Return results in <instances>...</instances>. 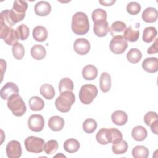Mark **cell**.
Returning a JSON list of instances; mask_svg holds the SVG:
<instances>
[{
    "mask_svg": "<svg viewBox=\"0 0 158 158\" xmlns=\"http://www.w3.org/2000/svg\"><path fill=\"white\" fill-rule=\"evenodd\" d=\"M71 27L72 31L78 35H83L89 29V22L87 15L83 12H77L72 19Z\"/></svg>",
    "mask_w": 158,
    "mask_h": 158,
    "instance_id": "obj_1",
    "label": "cell"
},
{
    "mask_svg": "<svg viewBox=\"0 0 158 158\" xmlns=\"http://www.w3.org/2000/svg\"><path fill=\"white\" fill-rule=\"evenodd\" d=\"M75 101V96L72 91H64L61 93L55 101L57 109L63 113L68 112L71 106Z\"/></svg>",
    "mask_w": 158,
    "mask_h": 158,
    "instance_id": "obj_2",
    "label": "cell"
},
{
    "mask_svg": "<svg viewBox=\"0 0 158 158\" xmlns=\"http://www.w3.org/2000/svg\"><path fill=\"white\" fill-rule=\"evenodd\" d=\"M7 105L13 115L16 117L22 116L27 110L25 103L19 94L10 96L7 99Z\"/></svg>",
    "mask_w": 158,
    "mask_h": 158,
    "instance_id": "obj_3",
    "label": "cell"
},
{
    "mask_svg": "<svg viewBox=\"0 0 158 158\" xmlns=\"http://www.w3.org/2000/svg\"><path fill=\"white\" fill-rule=\"evenodd\" d=\"M98 94L97 87L92 84L83 85L79 91V98L84 104H91Z\"/></svg>",
    "mask_w": 158,
    "mask_h": 158,
    "instance_id": "obj_4",
    "label": "cell"
},
{
    "mask_svg": "<svg viewBox=\"0 0 158 158\" xmlns=\"http://www.w3.org/2000/svg\"><path fill=\"white\" fill-rule=\"evenodd\" d=\"M44 140L41 138L30 136L24 141L25 149L27 151L33 153H41L44 150Z\"/></svg>",
    "mask_w": 158,
    "mask_h": 158,
    "instance_id": "obj_5",
    "label": "cell"
},
{
    "mask_svg": "<svg viewBox=\"0 0 158 158\" xmlns=\"http://www.w3.org/2000/svg\"><path fill=\"white\" fill-rule=\"evenodd\" d=\"M0 38L9 45L13 46L19 40L17 32L12 27L0 26Z\"/></svg>",
    "mask_w": 158,
    "mask_h": 158,
    "instance_id": "obj_6",
    "label": "cell"
},
{
    "mask_svg": "<svg viewBox=\"0 0 158 158\" xmlns=\"http://www.w3.org/2000/svg\"><path fill=\"white\" fill-rule=\"evenodd\" d=\"M128 46L127 41L123 36H116L113 37L109 44L110 51L115 54H122Z\"/></svg>",
    "mask_w": 158,
    "mask_h": 158,
    "instance_id": "obj_7",
    "label": "cell"
},
{
    "mask_svg": "<svg viewBox=\"0 0 158 158\" xmlns=\"http://www.w3.org/2000/svg\"><path fill=\"white\" fill-rule=\"evenodd\" d=\"M28 127L33 131L40 132L44 127V119L40 114H33L28 120Z\"/></svg>",
    "mask_w": 158,
    "mask_h": 158,
    "instance_id": "obj_8",
    "label": "cell"
},
{
    "mask_svg": "<svg viewBox=\"0 0 158 158\" xmlns=\"http://www.w3.org/2000/svg\"><path fill=\"white\" fill-rule=\"evenodd\" d=\"M6 154L9 158H18L22 156V150L20 143L16 140H12L6 146Z\"/></svg>",
    "mask_w": 158,
    "mask_h": 158,
    "instance_id": "obj_9",
    "label": "cell"
},
{
    "mask_svg": "<svg viewBox=\"0 0 158 158\" xmlns=\"http://www.w3.org/2000/svg\"><path fill=\"white\" fill-rule=\"evenodd\" d=\"M90 43L85 38H78L73 43L74 51L79 55H85L90 50Z\"/></svg>",
    "mask_w": 158,
    "mask_h": 158,
    "instance_id": "obj_10",
    "label": "cell"
},
{
    "mask_svg": "<svg viewBox=\"0 0 158 158\" xmlns=\"http://www.w3.org/2000/svg\"><path fill=\"white\" fill-rule=\"evenodd\" d=\"M19 93V88L16 84L12 82L6 83L1 88L0 96L3 100L8 99V98L12 94Z\"/></svg>",
    "mask_w": 158,
    "mask_h": 158,
    "instance_id": "obj_11",
    "label": "cell"
},
{
    "mask_svg": "<svg viewBox=\"0 0 158 158\" xmlns=\"http://www.w3.org/2000/svg\"><path fill=\"white\" fill-rule=\"evenodd\" d=\"M28 8V4L26 1L16 0L14 1L13 7L10 11L15 15L24 19L25 17V12Z\"/></svg>",
    "mask_w": 158,
    "mask_h": 158,
    "instance_id": "obj_12",
    "label": "cell"
},
{
    "mask_svg": "<svg viewBox=\"0 0 158 158\" xmlns=\"http://www.w3.org/2000/svg\"><path fill=\"white\" fill-rule=\"evenodd\" d=\"M97 142L102 145H106L110 143L112 141L111 132L110 128H101L96 135Z\"/></svg>",
    "mask_w": 158,
    "mask_h": 158,
    "instance_id": "obj_13",
    "label": "cell"
},
{
    "mask_svg": "<svg viewBox=\"0 0 158 158\" xmlns=\"http://www.w3.org/2000/svg\"><path fill=\"white\" fill-rule=\"evenodd\" d=\"M34 10L38 16H46L51 12V6L48 2L41 1L35 5Z\"/></svg>",
    "mask_w": 158,
    "mask_h": 158,
    "instance_id": "obj_14",
    "label": "cell"
},
{
    "mask_svg": "<svg viewBox=\"0 0 158 158\" xmlns=\"http://www.w3.org/2000/svg\"><path fill=\"white\" fill-rule=\"evenodd\" d=\"M143 69L149 73H155L158 70V59L157 57L146 58L142 63Z\"/></svg>",
    "mask_w": 158,
    "mask_h": 158,
    "instance_id": "obj_15",
    "label": "cell"
},
{
    "mask_svg": "<svg viewBox=\"0 0 158 158\" xmlns=\"http://www.w3.org/2000/svg\"><path fill=\"white\" fill-rule=\"evenodd\" d=\"M64 118L58 115L52 116L48 120V127L54 131H60L64 128Z\"/></svg>",
    "mask_w": 158,
    "mask_h": 158,
    "instance_id": "obj_16",
    "label": "cell"
},
{
    "mask_svg": "<svg viewBox=\"0 0 158 158\" xmlns=\"http://www.w3.org/2000/svg\"><path fill=\"white\" fill-rule=\"evenodd\" d=\"M109 31V27L107 20L94 23L93 31L99 37L105 36Z\"/></svg>",
    "mask_w": 158,
    "mask_h": 158,
    "instance_id": "obj_17",
    "label": "cell"
},
{
    "mask_svg": "<svg viewBox=\"0 0 158 158\" xmlns=\"http://www.w3.org/2000/svg\"><path fill=\"white\" fill-rule=\"evenodd\" d=\"M158 12L156 8L149 7L146 8L142 13V19L147 23L155 22L157 19Z\"/></svg>",
    "mask_w": 158,
    "mask_h": 158,
    "instance_id": "obj_18",
    "label": "cell"
},
{
    "mask_svg": "<svg viewBox=\"0 0 158 158\" xmlns=\"http://www.w3.org/2000/svg\"><path fill=\"white\" fill-rule=\"evenodd\" d=\"M111 119L115 125L122 126L127 122L128 115L125 112L118 110L112 113L111 115Z\"/></svg>",
    "mask_w": 158,
    "mask_h": 158,
    "instance_id": "obj_19",
    "label": "cell"
},
{
    "mask_svg": "<svg viewBox=\"0 0 158 158\" xmlns=\"http://www.w3.org/2000/svg\"><path fill=\"white\" fill-rule=\"evenodd\" d=\"M127 28L126 24L122 21H115L112 23L109 31L110 35L114 37L116 36H122Z\"/></svg>",
    "mask_w": 158,
    "mask_h": 158,
    "instance_id": "obj_20",
    "label": "cell"
},
{
    "mask_svg": "<svg viewBox=\"0 0 158 158\" xmlns=\"http://www.w3.org/2000/svg\"><path fill=\"white\" fill-rule=\"evenodd\" d=\"M48 30L47 29L41 25L36 26L33 30L32 35L33 38L38 42L44 41L48 38Z\"/></svg>",
    "mask_w": 158,
    "mask_h": 158,
    "instance_id": "obj_21",
    "label": "cell"
},
{
    "mask_svg": "<svg viewBox=\"0 0 158 158\" xmlns=\"http://www.w3.org/2000/svg\"><path fill=\"white\" fill-rule=\"evenodd\" d=\"M147 135V130L141 125L136 126L132 129L131 136L135 141H142L146 138Z\"/></svg>",
    "mask_w": 158,
    "mask_h": 158,
    "instance_id": "obj_22",
    "label": "cell"
},
{
    "mask_svg": "<svg viewBox=\"0 0 158 158\" xmlns=\"http://www.w3.org/2000/svg\"><path fill=\"white\" fill-rule=\"evenodd\" d=\"M99 87L104 93L108 92L111 88V77L107 72H102L99 79Z\"/></svg>",
    "mask_w": 158,
    "mask_h": 158,
    "instance_id": "obj_23",
    "label": "cell"
},
{
    "mask_svg": "<svg viewBox=\"0 0 158 158\" xmlns=\"http://www.w3.org/2000/svg\"><path fill=\"white\" fill-rule=\"evenodd\" d=\"M98 75V69L93 65H87L82 70V76L86 80H94Z\"/></svg>",
    "mask_w": 158,
    "mask_h": 158,
    "instance_id": "obj_24",
    "label": "cell"
},
{
    "mask_svg": "<svg viewBox=\"0 0 158 158\" xmlns=\"http://www.w3.org/2000/svg\"><path fill=\"white\" fill-rule=\"evenodd\" d=\"M32 57L36 60H41L46 55V51L44 47L41 44H35L32 46L30 51Z\"/></svg>",
    "mask_w": 158,
    "mask_h": 158,
    "instance_id": "obj_25",
    "label": "cell"
},
{
    "mask_svg": "<svg viewBox=\"0 0 158 158\" xmlns=\"http://www.w3.org/2000/svg\"><path fill=\"white\" fill-rule=\"evenodd\" d=\"M80 146L79 141L74 138H69L64 143V149L69 153H74L78 151Z\"/></svg>",
    "mask_w": 158,
    "mask_h": 158,
    "instance_id": "obj_26",
    "label": "cell"
},
{
    "mask_svg": "<svg viewBox=\"0 0 158 158\" xmlns=\"http://www.w3.org/2000/svg\"><path fill=\"white\" fill-rule=\"evenodd\" d=\"M30 108L33 111H40L44 107V101L40 97L35 96H32L28 101Z\"/></svg>",
    "mask_w": 158,
    "mask_h": 158,
    "instance_id": "obj_27",
    "label": "cell"
},
{
    "mask_svg": "<svg viewBox=\"0 0 158 158\" xmlns=\"http://www.w3.org/2000/svg\"><path fill=\"white\" fill-rule=\"evenodd\" d=\"M40 94L46 99H51L55 96V90L53 86L48 83L42 85L40 89Z\"/></svg>",
    "mask_w": 158,
    "mask_h": 158,
    "instance_id": "obj_28",
    "label": "cell"
},
{
    "mask_svg": "<svg viewBox=\"0 0 158 158\" xmlns=\"http://www.w3.org/2000/svg\"><path fill=\"white\" fill-rule=\"evenodd\" d=\"M157 30L154 27H148L144 28L143 33V40L145 43H151L156 37Z\"/></svg>",
    "mask_w": 158,
    "mask_h": 158,
    "instance_id": "obj_29",
    "label": "cell"
},
{
    "mask_svg": "<svg viewBox=\"0 0 158 158\" xmlns=\"http://www.w3.org/2000/svg\"><path fill=\"white\" fill-rule=\"evenodd\" d=\"M142 57V54L139 49L137 48H131L127 54V60L132 64L139 62Z\"/></svg>",
    "mask_w": 158,
    "mask_h": 158,
    "instance_id": "obj_30",
    "label": "cell"
},
{
    "mask_svg": "<svg viewBox=\"0 0 158 158\" xmlns=\"http://www.w3.org/2000/svg\"><path fill=\"white\" fill-rule=\"evenodd\" d=\"M139 36V32L138 30H134L131 26L126 28L123 37L124 38L130 42H135L136 41Z\"/></svg>",
    "mask_w": 158,
    "mask_h": 158,
    "instance_id": "obj_31",
    "label": "cell"
},
{
    "mask_svg": "<svg viewBox=\"0 0 158 158\" xmlns=\"http://www.w3.org/2000/svg\"><path fill=\"white\" fill-rule=\"evenodd\" d=\"M73 88V83L69 78H63L59 81V90L60 93L64 91H72Z\"/></svg>",
    "mask_w": 158,
    "mask_h": 158,
    "instance_id": "obj_32",
    "label": "cell"
},
{
    "mask_svg": "<svg viewBox=\"0 0 158 158\" xmlns=\"http://www.w3.org/2000/svg\"><path fill=\"white\" fill-rule=\"evenodd\" d=\"M148 149L141 145L135 146L132 150V156L135 158H147L149 156Z\"/></svg>",
    "mask_w": 158,
    "mask_h": 158,
    "instance_id": "obj_33",
    "label": "cell"
},
{
    "mask_svg": "<svg viewBox=\"0 0 158 158\" xmlns=\"http://www.w3.org/2000/svg\"><path fill=\"white\" fill-rule=\"evenodd\" d=\"M91 17L94 23L106 21L107 19V12L102 9H96L92 12Z\"/></svg>",
    "mask_w": 158,
    "mask_h": 158,
    "instance_id": "obj_34",
    "label": "cell"
},
{
    "mask_svg": "<svg viewBox=\"0 0 158 158\" xmlns=\"http://www.w3.org/2000/svg\"><path fill=\"white\" fill-rule=\"evenodd\" d=\"M12 54L15 59L21 60L25 55V49L23 46L20 43H16L12 46Z\"/></svg>",
    "mask_w": 158,
    "mask_h": 158,
    "instance_id": "obj_35",
    "label": "cell"
},
{
    "mask_svg": "<svg viewBox=\"0 0 158 158\" xmlns=\"http://www.w3.org/2000/svg\"><path fill=\"white\" fill-rule=\"evenodd\" d=\"M127 149L128 144L124 140H122L116 144H113L112 146V152L115 154H123L127 152Z\"/></svg>",
    "mask_w": 158,
    "mask_h": 158,
    "instance_id": "obj_36",
    "label": "cell"
},
{
    "mask_svg": "<svg viewBox=\"0 0 158 158\" xmlns=\"http://www.w3.org/2000/svg\"><path fill=\"white\" fill-rule=\"evenodd\" d=\"M97 127V122L93 118H87L83 123V130L86 133H93Z\"/></svg>",
    "mask_w": 158,
    "mask_h": 158,
    "instance_id": "obj_37",
    "label": "cell"
},
{
    "mask_svg": "<svg viewBox=\"0 0 158 158\" xmlns=\"http://www.w3.org/2000/svg\"><path fill=\"white\" fill-rule=\"evenodd\" d=\"M58 146V143L56 140L51 139L44 144V151L47 154H51L57 151Z\"/></svg>",
    "mask_w": 158,
    "mask_h": 158,
    "instance_id": "obj_38",
    "label": "cell"
},
{
    "mask_svg": "<svg viewBox=\"0 0 158 158\" xmlns=\"http://www.w3.org/2000/svg\"><path fill=\"white\" fill-rule=\"evenodd\" d=\"M16 31L17 32L19 40L23 41L28 38L30 33L28 27L25 24H21L17 27Z\"/></svg>",
    "mask_w": 158,
    "mask_h": 158,
    "instance_id": "obj_39",
    "label": "cell"
},
{
    "mask_svg": "<svg viewBox=\"0 0 158 158\" xmlns=\"http://www.w3.org/2000/svg\"><path fill=\"white\" fill-rule=\"evenodd\" d=\"M144 121L146 125L151 126L152 123L158 121V116L156 112L149 111L147 112L144 117Z\"/></svg>",
    "mask_w": 158,
    "mask_h": 158,
    "instance_id": "obj_40",
    "label": "cell"
},
{
    "mask_svg": "<svg viewBox=\"0 0 158 158\" xmlns=\"http://www.w3.org/2000/svg\"><path fill=\"white\" fill-rule=\"evenodd\" d=\"M141 10V6L139 3L131 1L127 6V11L131 15H136Z\"/></svg>",
    "mask_w": 158,
    "mask_h": 158,
    "instance_id": "obj_41",
    "label": "cell"
},
{
    "mask_svg": "<svg viewBox=\"0 0 158 158\" xmlns=\"http://www.w3.org/2000/svg\"><path fill=\"white\" fill-rule=\"evenodd\" d=\"M110 132H111V138H112V141L111 143L112 144H116L122 140V134L121 131L115 128H110Z\"/></svg>",
    "mask_w": 158,
    "mask_h": 158,
    "instance_id": "obj_42",
    "label": "cell"
},
{
    "mask_svg": "<svg viewBox=\"0 0 158 158\" xmlns=\"http://www.w3.org/2000/svg\"><path fill=\"white\" fill-rule=\"evenodd\" d=\"M158 38H156L155 41L154 43L147 50V53L149 54H156L158 52Z\"/></svg>",
    "mask_w": 158,
    "mask_h": 158,
    "instance_id": "obj_43",
    "label": "cell"
},
{
    "mask_svg": "<svg viewBox=\"0 0 158 158\" xmlns=\"http://www.w3.org/2000/svg\"><path fill=\"white\" fill-rule=\"evenodd\" d=\"M151 130L155 135L157 134V128H158V121H156L154 123H152L151 126Z\"/></svg>",
    "mask_w": 158,
    "mask_h": 158,
    "instance_id": "obj_44",
    "label": "cell"
},
{
    "mask_svg": "<svg viewBox=\"0 0 158 158\" xmlns=\"http://www.w3.org/2000/svg\"><path fill=\"white\" fill-rule=\"evenodd\" d=\"M99 2L102 6H112L113 4H114L115 2V1H112V0H110V1H99Z\"/></svg>",
    "mask_w": 158,
    "mask_h": 158,
    "instance_id": "obj_45",
    "label": "cell"
}]
</instances>
